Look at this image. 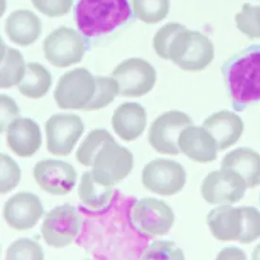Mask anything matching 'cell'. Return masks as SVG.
Returning <instances> with one entry per match:
<instances>
[{
    "instance_id": "1",
    "label": "cell",
    "mask_w": 260,
    "mask_h": 260,
    "mask_svg": "<svg viewBox=\"0 0 260 260\" xmlns=\"http://www.w3.org/2000/svg\"><path fill=\"white\" fill-rule=\"evenodd\" d=\"M152 45L160 58L171 61L185 71H202L215 57L214 45L207 36L180 23L171 22L160 27Z\"/></svg>"
},
{
    "instance_id": "2",
    "label": "cell",
    "mask_w": 260,
    "mask_h": 260,
    "mask_svg": "<svg viewBox=\"0 0 260 260\" xmlns=\"http://www.w3.org/2000/svg\"><path fill=\"white\" fill-rule=\"evenodd\" d=\"M232 107L242 112L260 103V45H251L221 67Z\"/></svg>"
},
{
    "instance_id": "3",
    "label": "cell",
    "mask_w": 260,
    "mask_h": 260,
    "mask_svg": "<svg viewBox=\"0 0 260 260\" xmlns=\"http://www.w3.org/2000/svg\"><path fill=\"white\" fill-rule=\"evenodd\" d=\"M128 0H79L75 9L77 27L82 35H108L130 19Z\"/></svg>"
},
{
    "instance_id": "4",
    "label": "cell",
    "mask_w": 260,
    "mask_h": 260,
    "mask_svg": "<svg viewBox=\"0 0 260 260\" xmlns=\"http://www.w3.org/2000/svg\"><path fill=\"white\" fill-rule=\"evenodd\" d=\"M128 219L137 233L146 238L164 236L171 231L175 216L166 202L155 198H143L130 206Z\"/></svg>"
},
{
    "instance_id": "5",
    "label": "cell",
    "mask_w": 260,
    "mask_h": 260,
    "mask_svg": "<svg viewBox=\"0 0 260 260\" xmlns=\"http://www.w3.org/2000/svg\"><path fill=\"white\" fill-rule=\"evenodd\" d=\"M92 174L98 183L113 186L126 178L134 167V155L115 139L107 141L96 153Z\"/></svg>"
},
{
    "instance_id": "6",
    "label": "cell",
    "mask_w": 260,
    "mask_h": 260,
    "mask_svg": "<svg viewBox=\"0 0 260 260\" xmlns=\"http://www.w3.org/2000/svg\"><path fill=\"white\" fill-rule=\"evenodd\" d=\"M96 92L95 77L84 68L67 72L55 88V102L61 109L84 110Z\"/></svg>"
},
{
    "instance_id": "7",
    "label": "cell",
    "mask_w": 260,
    "mask_h": 260,
    "mask_svg": "<svg viewBox=\"0 0 260 260\" xmlns=\"http://www.w3.org/2000/svg\"><path fill=\"white\" fill-rule=\"evenodd\" d=\"M43 50L46 59L53 67L64 69L82 61L86 42L75 29L62 26L47 36Z\"/></svg>"
},
{
    "instance_id": "8",
    "label": "cell",
    "mask_w": 260,
    "mask_h": 260,
    "mask_svg": "<svg viewBox=\"0 0 260 260\" xmlns=\"http://www.w3.org/2000/svg\"><path fill=\"white\" fill-rule=\"evenodd\" d=\"M82 229V217L74 206H56L46 215L42 224L43 238L54 248L69 246Z\"/></svg>"
},
{
    "instance_id": "9",
    "label": "cell",
    "mask_w": 260,
    "mask_h": 260,
    "mask_svg": "<svg viewBox=\"0 0 260 260\" xmlns=\"http://www.w3.org/2000/svg\"><path fill=\"white\" fill-rule=\"evenodd\" d=\"M186 173L177 161L157 158L144 167L142 183L150 191L162 196L175 195L184 188Z\"/></svg>"
},
{
    "instance_id": "10",
    "label": "cell",
    "mask_w": 260,
    "mask_h": 260,
    "mask_svg": "<svg viewBox=\"0 0 260 260\" xmlns=\"http://www.w3.org/2000/svg\"><path fill=\"white\" fill-rule=\"evenodd\" d=\"M119 85V95L138 98L150 93L156 82V70L150 62L140 58H130L112 72Z\"/></svg>"
},
{
    "instance_id": "11",
    "label": "cell",
    "mask_w": 260,
    "mask_h": 260,
    "mask_svg": "<svg viewBox=\"0 0 260 260\" xmlns=\"http://www.w3.org/2000/svg\"><path fill=\"white\" fill-rule=\"evenodd\" d=\"M247 188L245 180L238 172L220 169L207 174L201 193L210 205H234L244 197Z\"/></svg>"
},
{
    "instance_id": "12",
    "label": "cell",
    "mask_w": 260,
    "mask_h": 260,
    "mask_svg": "<svg viewBox=\"0 0 260 260\" xmlns=\"http://www.w3.org/2000/svg\"><path fill=\"white\" fill-rule=\"evenodd\" d=\"M193 124L191 117L184 112H166L151 123L149 142L159 153L177 155L180 152L178 146L180 134L187 126Z\"/></svg>"
},
{
    "instance_id": "13",
    "label": "cell",
    "mask_w": 260,
    "mask_h": 260,
    "mask_svg": "<svg viewBox=\"0 0 260 260\" xmlns=\"http://www.w3.org/2000/svg\"><path fill=\"white\" fill-rule=\"evenodd\" d=\"M84 130L82 118L74 114H55L46 122L47 149L59 156L73 151Z\"/></svg>"
},
{
    "instance_id": "14",
    "label": "cell",
    "mask_w": 260,
    "mask_h": 260,
    "mask_svg": "<svg viewBox=\"0 0 260 260\" xmlns=\"http://www.w3.org/2000/svg\"><path fill=\"white\" fill-rule=\"evenodd\" d=\"M34 176L44 191L55 196L68 194L77 183V172L73 166L55 159L37 162L34 169Z\"/></svg>"
},
{
    "instance_id": "15",
    "label": "cell",
    "mask_w": 260,
    "mask_h": 260,
    "mask_svg": "<svg viewBox=\"0 0 260 260\" xmlns=\"http://www.w3.org/2000/svg\"><path fill=\"white\" fill-rule=\"evenodd\" d=\"M44 214V206L38 196L21 192L9 199L4 206V219L15 230L24 231L37 224Z\"/></svg>"
},
{
    "instance_id": "16",
    "label": "cell",
    "mask_w": 260,
    "mask_h": 260,
    "mask_svg": "<svg viewBox=\"0 0 260 260\" xmlns=\"http://www.w3.org/2000/svg\"><path fill=\"white\" fill-rule=\"evenodd\" d=\"M178 146L189 159L198 163H209L218 157V146L212 136L204 128L194 124L181 132Z\"/></svg>"
},
{
    "instance_id": "17",
    "label": "cell",
    "mask_w": 260,
    "mask_h": 260,
    "mask_svg": "<svg viewBox=\"0 0 260 260\" xmlns=\"http://www.w3.org/2000/svg\"><path fill=\"white\" fill-rule=\"evenodd\" d=\"M7 143L16 155L20 157L32 156L41 147L39 125L31 118H15L8 126Z\"/></svg>"
},
{
    "instance_id": "18",
    "label": "cell",
    "mask_w": 260,
    "mask_h": 260,
    "mask_svg": "<svg viewBox=\"0 0 260 260\" xmlns=\"http://www.w3.org/2000/svg\"><path fill=\"white\" fill-rule=\"evenodd\" d=\"M203 127L215 139L219 151H224L237 143L244 131L241 117L228 110H222L209 116Z\"/></svg>"
},
{
    "instance_id": "19",
    "label": "cell",
    "mask_w": 260,
    "mask_h": 260,
    "mask_svg": "<svg viewBox=\"0 0 260 260\" xmlns=\"http://www.w3.org/2000/svg\"><path fill=\"white\" fill-rule=\"evenodd\" d=\"M206 220L215 239L220 241H240L243 232V214L240 207L221 205L209 212Z\"/></svg>"
},
{
    "instance_id": "20",
    "label": "cell",
    "mask_w": 260,
    "mask_h": 260,
    "mask_svg": "<svg viewBox=\"0 0 260 260\" xmlns=\"http://www.w3.org/2000/svg\"><path fill=\"white\" fill-rule=\"evenodd\" d=\"M147 126V112L141 104L124 103L115 110L112 127L124 141L131 142L144 133Z\"/></svg>"
},
{
    "instance_id": "21",
    "label": "cell",
    "mask_w": 260,
    "mask_h": 260,
    "mask_svg": "<svg viewBox=\"0 0 260 260\" xmlns=\"http://www.w3.org/2000/svg\"><path fill=\"white\" fill-rule=\"evenodd\" d=\"M5 31L14 44L27 47L39 38L42 22L35 13L28 10H18L10 14L6 19Z\"/></svg>"
},
{
    "instance_id": "22",
    "label": "cell",
    "mask_w": 260,
    "mask_h": 260,
    "mask_svg": "<svg viewBox=\"0 0 260 260\" xmlns=\"http://www.w3.org/2000/svg\"><path fill=\"white\" fill-rule=\"evenodd\" d=\"M220 169L238 172L245 180L248 188L260 185V154L250 148H238L228 152L221 161Z\"/></svg>"
},
{
    "instance_id": "23",
    "label": "cell",
    "mask_w": 260,
    "mask_h": 260,
    "mask_svg": "<svg viewBox=\"0 0 260 260\" xmlns=\"http://www.w3.org/2000/svg\"><path fill=\"white\" fill-rule=\"evenodd\" d=\"M78 195L82 206L91 211L101 212L111 205L114 190L112 186L98 183L92 172H83L78 188Z\"/></svg>"
},
{
    "instance_id": "24",
    "label": "cell",
    "mask_w": 260,
    "mask_h": 260,
    "mask_svg": "<svg viewBox=\"0 0 260 260\" xmlns=\"http://www.w3.org/2000/svg\"><path fill=\"white\" fill-rule=\"evenodd\" d=\"M51 84L52 76L46 67L39 62H28L18 89L23 96L37 100L47 95Z\"/></svg>"
},
{
    "instance_id": "25",
    "label": "cell",
    "mask_w": 260,
    "mask_h": 260,
    "mask_svg": "<svg viewBox=\"0 0 260 260\" xmlns=\"http://www.w3.org/2000/svg\"><path fill=\"white\" fill-rule=\"evenodd\" d=\"M26 63L19 50L9 48L4 43L1 46L0 86L7 89L19 84L26 72Z\"/></svg>"
},
{
    "instance_id": "26",
    "label": "cell",
    "mask_w": 260,
    "mask_h": 260,
    "mask_svg": "<svg viewBox=\"0 0 260 260\" xmlns=\"http://www.w3.org/2000/svg\"><path fill=\"white\" fill-rule=\"evenodd\" d=\"M113 139L115 138L106 129L91 131L76 152L77 161L85 167H92L96 153L101 151L104 144Z\"/></svg>"
},
{
    "instance_id": "27",
    "label": "cell",
    "mask_w": 260,
    "mask_h": 260,
    "mask_svg": "<svg viewBox=\"0 0 260 260\" xmlns=\"http://www.w3.org/2000/svg\"><path fill=\"white\" fill-rule=\"evenodd\" d=\"M132 7L137 19L146 24H157L168 16L170 0H132Z\"/></svg>"
},
{
    "instance_id": "28",
    "label": "cell",
    "mask_w": 260,
    "mask_h": 260,
    "mask_svg": "<svg viewBox=\"0 0 260 260\" xmlns=\"http://www.w3.org/2000/svg\"><path fill=\"white\" fill-rule=\"evenodd\" d=\"M96 92L83 111H96L109 105L119 95V85L115 78L96 76Z\"/></svg>"
},
{
    "instance_id": "29",
    "label": "cell",
    "mask_w": 260,
    "mask_h": 260,
    "mask_svg": "<svg viewBox=\"0 0 260 260\" xmlns=\"http://www.w3.org/2000/svg\"><path fill=\"white\" fill-rule=\"evenodd\" d=\"M235 21L240 32L248 38H260V6L243 4L241 12L235 15Z\"/></svg>"
},
{
    "instance_id": "30",
    "label": "cell",
    "mask_w": 260,
    "mask_h": 260,
    "mask_svg": "<svg viewBox=\"0 0 260 260\" xmlns=\"http://www.w3.org/2000/svg\"><path fill=\"white\" fill-rule=\"evenodd\" d=\"M6 258L9 260L44 259L41 245L35 240L20 239L15 240L8 248Z\"/></svg>"
},
{
    "instance_id": "31",
    "label": "cell",
    "mask_w": 260,
    "mask_h": 260,
    "mask_svg": "<svg viewBox=\"0 0 260 260\" xmlns=\"http://www.w3.org/2000/svg\"><path fill=\"white\" fill-rule=\"evenodd\" d=\"M142 259H185L182 249L175 242L157 240L147 247L142 253Z\"/></svg>"
},
{
    "instance_id": "32",
    "label": "cell",
    "mask_w": 260,
    "mask_h": 260,
    "mask_svg": "<svg viewBox=\"0 0 260 260\" xmlns=\"http://www.w3.org/2000/svg\"><path fill=\"white\" fill-rule=\"evenodd\" d=\"M1 163V178H0V192L7 194L14 189L20 182L21 170L14 159L7 154L0 155Z\"/></svg>"
},
{
    "instance_id": "33",
    "label": "cell",
    "mask_w": 260,
    "mask_h": 260,
    "mask_svg": "<svg viewBox=\"0 0 260 260\" xmlns=\"http://www.w3.org/2000/svg\"><path fill=\"white\" fill-rule=\"evenodd\" d=\"M243 214V232L240 243L250 244L260 238V211L253 206H240Z\"/></svg>"
},
{
    "instance_id": "34",
    "label": "cell",
    "mask_w": 260,
    "mask_h": 260,
    "mask_svg": "<svg viewBox=\"0 0 260 260\" xmlns=\"http://www.w3.org/2000/svg\"><path fill=\"white\" fill-rule=\"evenodd\" d=\"M34 7L48 17H60L69 14L73 0H31Z\"/></svg>"
},
{
    "instance_id": "35",
    "label": "cell",
    "mask_w": 260,
    "mask_h": 260,
    "mask_svg": "<svg viewBox=\"0 0 260 260\" xmlns=\"http://www.w3.org/2000/svg\"><path fill=\"white\" fill-rule=\"evenodd\" d=\"M1 133L7 130L9 124L14 119L19 117L20 110L17 104L11 96L7 95H1Z\"/></svg>"
},
{
    "instance_id": "36",
    "label": "cell",
    "mask_w": 260,
    "mask_h": 260,
    "mask_svg": "<svg viewBox=\"0 0 260 260\" xmlns=\"http://www.w3.org/2000/svg\"><path fill=\"white\" fill-rule=\"evenodd\" d=\"M218 259H247L246 253L237 247H226L222 249L219 254Z\"/></svg>"
},
{
    "instance_id": "37",
    "label": "cell",
    "mask_w": 260,
    "mask_h": 260,
    "mask_svg": "<svg viewBox=\"0 0 260 260\" xmlns=\"http://www.w3.org/2000/svg\"><path fill=\"white\" fill-rule=\"evenodd\" d=\"M252 259H260V243L254 248V251L252 253Z\"/></svg>"
}]
</instances>
